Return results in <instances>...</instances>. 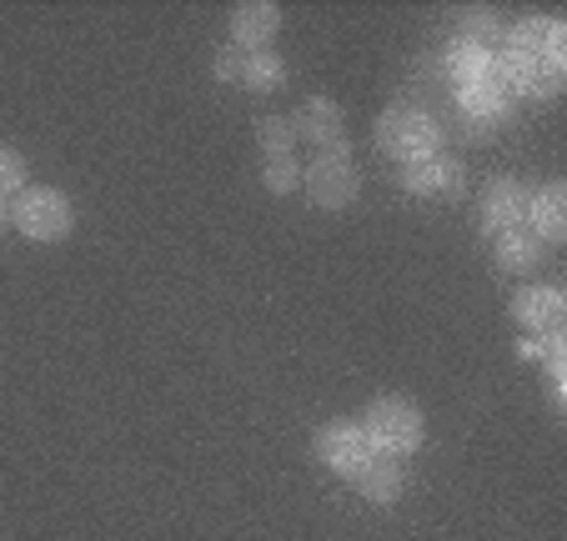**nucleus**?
<instances>
[{
  "instance_id": "nucleus-1",
  "label": "nucleus",
  "mask_w": 567,
  "mask_h": 541,
  "mask_svg": "<svg viewBox=\"0 0 567 541\" xmlns=\"http://www.w3.org/2000/svg\"><path fill=\"white\" fill-rule=\"evenodd\" d=\"M362 431H367V441H372V451L412 457L422 446V412H417V402H408V396H382V402H372Z\"/></svg>"
},
{
  "instance_id": "nucleus-2",
  "label": "nucleus",
  "mask_w": 567,
  "mask_h": 541,
  "mask_svg": "<svg viewBox=\"0 0 567 541\" xmlns=\"http://www.w3.org/2000/svg\"><path fill=\"white\" fill-rule=\"evenodd\" d=\"M377 146L396 160L437 156V126H432V116H422V111L392 106L382 121H377Z\"/></svg>"
},
{
  "instance_id": "nucleus-3",
  "label": "nucleus",
  "mask_w": 567,
  "mask_h": 541,
  "mask_svg": "<svg viewBox=\"0 0 567 541\" xmlns=\"http://www.w3.org/2000/svg\"><path fill=\"white\" fill-rule=\"evenodd\" d=\"M11 221H16V231L31 236V241H61V236L71 231V201H65L61 191H51V186H35V191L16 196Z\"/></svg>"
},
{
  "instance_id": "nucleus-4",
  "label": "nucleus",
  "mask_w": 567,
  "mask_h": 541,
  "mask_svg": "<svg viewBox=\"0 0 567 541\" xmlns=\"http://www.w3.org/2000/svg\"><path fill=\"white\" fill-rule=\"evenodd\" d=\"M301 186H307V196L317 206H327V211H342V206L357 196V166H352V156H347V146L321 150V156L307 166Z\"/></svg>"
},
{
  "instance_id": "nucleus-5",
  "label": "nucleus",
  "mask_w": 567,
  "mask_h": 541,
  "mask_svg": "<svg viewBox=\"0 0 567 541\" xmlns=\"http://www.w3.org/2000/svg\"><path fill=\"white\" fill-rule=\"evenodd\" d=\"M372 457L377 451H372V441H367V431L362 426H352V422H337V426H327V431L317 436V461L327 471H337V477L357 481V471H362Z\"/></svg>"
},
{
  "instance_id": "nucleus-6",
  "label": "nucleus",
  "mask_w": 567,
  "mask_h": 541,
  "mask_svg": "<svg viewBox=\"0 0 567 541\" xmlns=\"http://www.w3.org/2000/svg\"><path fill=\"white\" fill-rule=\"evenodd\" d=\"M497 71H503V85H513V91H523V96L547 101L557 91V65L537 61V55L503 51V55H497Z\"/></svg>"
},
{
  "instance_id": "nucleus-7",
  "label": "nucleus",
  "mask_w": 567,
  "mask_h": 541,
  "mask_svg": "<svg viewBox=\"0 0 567 541\" xmlns=\"http://www.w3.org/2000/svg\"><path fill=\"white\" fill-rule=\"evenodd\" d=\"M402 186H408L412 196H457L462 191V166H457V160H447V156L408 160Z\"/></svg>"
},
{
  "instance_id": "nucleus-8",
  "label": "nucleus",
  "mask_w": 567,
  "mask_h": 541,
  "mask_svg": "<svg viewBox=\"0 0 567 541\" xmlns=\"http://www.w3.org/2000/svg\"><path fill=\"white\" fill-rule=\"evenodd\" d=\"M523 216H527V191L523 186H517V180H493L487 196H482V221H487V231L493 236L517 231Z\"/></svg>"
},
{
  "instance_id": "nucleus-9",
  "label": "nucleus",
  "mask_w": 567,
  "mask_h": 541,
  "mask_svg": "<svg viewBox=\"0 0 567 541\" xmlns=\"http://www.w3.org/2000/svg\"><path fill=\"white\" fill-rule=\"evenodd\" d=\"M452 81H457V91H507L503 71H497V55L477 51V45H457L452 51Z\"/></svg>"
},
{
  "instance_id": "nucleus-10",
  "label": "nucleus",
  "mask_w": 567,
  "mask_h": 541,
  "mask_svg": "<svg viewBox=\"0 0 567 541\" xmlns=\"http://www.w3.org/2000/svg\"><path fill=\"white\" fill-rule=\"evenodd\" d=\"M277 31H281V11L271 6V0H257V6H236V15H231V45H241V51H261V45H267Z\"/></svg>"
},
{
  "instance_id": "nucleus-11",
  "label": "nucleus",
  "mask_w": 567,
  "mask_h": 541,
  "mask_svg": "<svg viewBox=\"0 0 567 541\" xmlns=\"http://www.w3.org/2000/svg\"><path fill=\"white\" fill-rule=\"evenodd\" d=\"M507 51L537 55V61H547V65H557V71H563V51H567L563 25L547 21V15H537V21H523V25L513 31V45H507Z\"/></svg>"
},
{
  "instance_id": "nucleus-12",
  "label": "nucleus",
  "mask_w": 567,
  "mask_h": 541,
  "mask_svg": "<svg viewBox=\"0 0 567 541\" xmlns=\"http://www.w3.org/2000/svg\"><path fill=\"white\" fill-rule=\"evenodd\" d=\"M563 311H567L563 291H553V287H527L513 296V316L533 331H557L563 326Z\"/></svg>"
},
{
  "instance_id": "nucleus-13",
  "label": "nucleus",
  "mask_w": 567,
  "mask_h": 541,
  "mask_svg": "<svg viewBox=\"0 0 567 541\" xmlns=\"http://www.w3.org/2000/svg\"><path fill=\"white\" fill-rule=\"evenodd\" d=\"M527 211H533V236L543 246H557L567 236V191L563 186H543V191L527 201Z\"/></svg>"
},
{
  "instance_id": "nucleus-14",
  "label": "nucleus",
  "mask_w": 567,
  "mask_h": 541,
  "mask_svg": "<svg viewBox=\"0 0 567 541\" xmlns=\"http://www.w3.org/2000/svg\"><path fill=\"white\" fill-rule=\"evenodd\" d=\"M291 131H301L307 141H317L321 150H332V146H342V111H337V101H307L301 106V116L291 121Z\"/></svg>"
},
{
  "instance_id": "nucleus-15",
  "label": "nucleus",
  "mask_w": 567,
  "mask_h": 541,
  "mask_svg": "<svg viewBox=\"0 0 567 541\" xmlns=\"http://www.w3.org/2000/svg\"><path fill=\"white\" fill-rule=\"evenodd\" d=\"M357 487H362L367 501H377V507H392L396 497H402V467L396 461H367L362 471H357Z\"/></svg>"
},
{
  "instance_id": "nucleus-16",
  "label": "nucleus",
  "mask_w": 567,
  "mask_h": 541,
  "mask_svg": "<svg viewBox=\"0 0 567 541\" xmlns=\"http://www.w3.org/2000/svg\"><path fill=\"white\" fill-rule=\"evenodd\" d=\"M537 261H543V241H537L533 231L517 226V231L497 236V266H503V271H533Z\"/></svg>"
},
{
  "instance_id": "nucleus-17",
  "label": "nucleus",
  "mask_w": 567,
  "mask_h": 541,
  "mask_svg": "<svg viewBox=\"0 0 567 541\" xmlns=\"http://www.w3.org/2000/svg\"><path fill=\"white\" fill-rule=\"evenodd\" d=\"M281 81H287V65H281L271 51H257L247 65V85H241V91H277Z\"/></svg>"
},
{
  "instance_id": "nucleus-18",
  "label": "nucleus",
  "mask_w": 567,
  "mask_h": 541,
  "mask_svg": "<svg viewBox=\"0 0 567 541\" xmlns=\"http://www.w3.org/2000/svg\"><path fill=\"white\" fill-rule=\"evenodd\" d=\"M251 55H257V51H241V45H221V51H216V61H212L216 81H226V85H247V65H251Z\"/></svg>"
},
{
  "instance_id": "nucleus-19",
  "label": "nucleus",
  "mask_w": 567,
  "mask_h": 541,
  "mask_svg": "<svg viewBox=\"0 0 567 541\" xmlns=\"http://www.w3.org/2000/svg\"><path fill=\"white\" fill-rule=\"evenodd\" d=\"M25 191V156L11 146H0V201Z\"/></svg>"
},
{
  "instance_id": "nucleus-20",
  "label": "nucleus",
  "mask_w": 567,
  "mask_h": 541,
  "mask_svg": "<svg viewBox=\"0 0 567 541\" xmlns=\"http://www.w3.org/2000/svg\"><path fill=\"white\" fill-rule=\"evenodd\" d=\"M257 136H261V150H267V160H271V156H291V136H297V131H291V121L267 116L257 126Z\"/></svg>"
},
{
  "instance_id": "nucleus-21",
  "label": "nucleus",
  "mask_w": 567,
  "mask_h": 541,
  "mask_svg": "<svg viewBox=\"0 0 567 541\" xmlns=\"http://www.w3.org/2000/svg\"><path fill=\"white\" fill-rule=\"evenodd\" d=\"M497 41V15H467L457 31V45H477V51H493Z\"/></svg>"
},
{
  "instance_id": "nucleus-22",
  "label": "nucleus",
  "mask_w": 567,
  "mask_h": 541,
  "mask_svg": "<svg viewBox=\"0 0 567 541\" xmlns=\"http://www.w3.org/2000/svg\"><path fill=\"white\" fill-rule=\"evenodd\" d=\"M462 111L472 121H497L503 116V91H462Z\"/></svg>"
},
{
  "instance_id": "nucleus-23",
  "label": "nucleus",
  "mask_w": 567,
  "mask_h": 541,
  "mask_svg": "<svg viewBox=\"0 0 567 541\" xmlns=\"http://www.w3.org/2000/svg\"><path fill=\"white\" fill-rule=\"evenodd\" d=\"M297 186H301L297 160H291V156H271V160H267V191L287 196V191H297Z\"/></svg>"
},
{
  "instance_id": "nucleus-24",
  "label": "nucleus",
  "mask_w": 567,
  "mask_h": 541,
  "mask_svg": "<svg viewBox=\"0 0 567 541\" xmlns=\"http://www.w3.org/2000/svg\"><path fill=\"white\" fill-rule=\"evenodd\" d=\"M6 221H11V211H6V201H0V231H6Z\"/></svg>"
}]
</instances>
